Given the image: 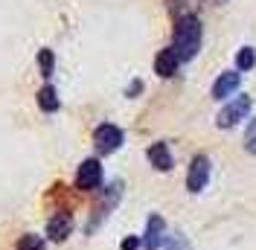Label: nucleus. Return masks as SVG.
Masks as SVG:
<instances>
[{
	"instance_id": "20e7f679",
	"label": "nucleus",
	"mask_w": 256,
	"mask_h": 250,
	"mask_svg": "<svg viewBox=\"0 0 256 250\" xmlns=\"http://www.w3.org/2000/svg\"><path fill=\"white\" fill-rule=\"evenodd\" d=\"M76 186L82 192H94V189L102 186V166H99V160H84L79 166V172H76Z\"/></svg>"
},
{
	"instance_id": "f03ea898",
	"label": "nucleus",
	"mask_w": 256,
	"mask_h": 250,
	"mask_svg": "<svg viewBox=\"0 0 256 250\" xmlns=\"http://www.w3.org/2000/svg\"><path fill=\"white\" fill-rule=\"evenodd\" d=\"M120 198H122V184H120V180H114L111 186L102 192V201L94 206V216H90V221H88V227H84V230H88V233L99 230V224L111 216V210L120 204Z\"/></svg>"
},
{
	"instance_id": "ddd939ff",
	"label": "nucleus",
	"mask_w": 256,
	"mask_h": 250,
	"mask_svg": "<svg viewBox=\"0 0 256 250\" xmlns=\"http://www.w3.org/2000/svg\"><path fill=\"white\" fill-rule=\"evenodd\" d=\"M163 244H166L163 250H192L190 238H186L184 233H172L169 238H166V242H163Z\"/></svg>"
},
{
	"instance_id": "4468645a",
	"label": "nucleus",
	"mask_w": 256,
	"mask_h": 250,
	"mask_svg": "<svg viewBox=\"0 0 256 250\" xmlns=\"http://www.w3.org/2000/svg\"><path fill=\"white\" fill-rule=\"evenodd\" d=\"M254 64H256V52L250 47H242L239 56H236V67H239V70H250Z\"/></svg>"
},
{
	"instance_id": "9b49d317",
	"label": "nucleus",
	"mask_w": 256,
	"mask_h": 250,
	"mask_svg": "<svg viewBox=\"0 0 256 250\" xmlns=\"http://www.w3.org/2000/svg\"><path fill=\"white\" fill-rule=\"evenodd\" d=\"M148 160H152V166H154L158 172H169V169H172V152L166 148V142L148 146Z\"/></svg>"
},
{
	"instance_id": "423d86ee",
	"label": "nucleus",
	"mask_w": 256,
	"mask_h": 250,
	"mask_svg": "<svg viewBox=\"0 0 256 250\" xmlns=\"http://www.w3.org/2000/svg\"><path fill=\"white\" fill-rule=\"evenodd\" d=\"M210 180V157L207 154H198L190 163V172H186V189L190 192H201Z\"/></svg>"
},
{
	"instance_id": "7ed1b4c3",
	"label": "nucleus",
	"mask_w": 256,
	"mask_h": 250,
	"mask_svg": "<svg viewBox=\"0 0 256 250\" xmlns=\"http://www.w3.org/2000/svg\"><path fill=\"white\" fill-rule=\"evenodd\" d=\"M248 114H250V96H236L230 105L222 108V114H218V128H233Z\"/></svg>"
},
{
	"instance_id": "f8f14e48",
	"label": "nucleus",
	"mask_w": 256,
	"mask_h": 250,
	"mask_svg": "<svg viewBox=\"0 0 256 250\" xmlns=\"http://www.w3.org/2000/svg\"><path fill=\"white\" fill-rule=\"evenodd\" d=\"M38 108L47 110V114H56L58 110V96H56L52 88H41L38 90Z\"/></svg>"
},
{
	"instance_id": "0eeeda50",
	"label": "nucleus",
	"mask_w": 256,
	"mask_h": 250,
	"mask_svg": "<svg viewBox=\"0 0 256 250\" xmlns=\"http://www.w3.org/2000/svg\"><path fill=\"white\" fill-rule=\"evenodd\" d=\"M163 242H166V221L160 216H148V224H146V233H143V248L158 250L163 248Z\"/></svg>"
},
{
	"instance_id": "dca6fc26",
	"label": "nucleus",
	"mask_w": 256,
	"mask_h": 250,
	"mask_svg": "<svg viewBox=\"0 0 256 250\" xmlns=\"http://www.w3.org/2000/svg\"><path fill=\"white\" fill-rule=\"evenodd\" d=\"M52 64H56L52 50H41V52H38V67H41V73H44V76H52Z\"/></svg>"
},
{
	"instance_id": "1a4fd4ad",
	"label": "nucleus",
	"mask_w": 256,
	"mask_h": 250,
	"mask_svg": "<svg viewBox=\"0 0 256 250\" xmlns=\"http://www.w3.org/2000/svg\"><path fill=\"white\" fill-rule=\"evenodd\" d=\"M70 230H73V216H70V212H58V216H52L50 224H47V236L52 242H64V238L70 236Z\"/></svg>"
},
{
	"instance_id": "39448f33",
	"label": "nucleus",
	"mask_w": 256,
	"mask_h": 250,
	"mask_svg": "<svg viewBox=\"0 0 256 250\" xmlns=\"http://www.w3.org/2000/svg\"><path fill=\"white\" fill-rule=\"evenodd\" d=\"M94 142H96V148H99L102 154H111V152H116V148L122 146V131H120L116 125L105 122V125H99V128L94 131Z\"/></svg>"
},
{
	"instance_id": "f3484780",
	"label": "nucleus",
	"mask_w": 256,
	"mask_h": 250,
	"mask_svg": "<svg viewBox=\"0 0 256 250\" xmlns=\"http://www.w3.org/2000/svg\"><path fill=\"white\" fill-rule=\"evenodd\" d=\"M244 148H248L250 154H256V120L250 122V128H248V134H244Z\"/></svg>"
},
{
	"instance_id": "6e6552de",
	"label": "nucleus",
	"mask_w": 256,
	"mask_h": 250,
	"mask_svg": "<svg viewBox=\"0 0 256 250\" xmlns=\"http://www.w3.org/2000/svg\"><path fill=\"white\" fill-rule=\"evenodd\" d=\"M242 84V76L233 70V73H222V76L216 78V84H212V99H227V96H233L239 90Z\"/></svg>"
},
{
	"instance_id": "f257e3e1",
	"label": "nucleus",
	"mask_w": 256,
	"mask_h": 250,
	"mask_svg": "<svg viewBox=\"0 0 256 250\" xmlns=\"http://www.w3.org/2000/svg\"><path fill=\"white\" fill-rule=\"evenodd\" d=\"M178 62H190L201 50V20L195 15H184L175 26V41H172Z\"/></svg>"
},
{
	"instance_id": "2eb2a0df",
	"label": "nucleus",
	"mask_w": 256,
	"mask_h": 250,
	"mask_svg": "<svg viewBox=\"0 0 256 250\" xmlns=\"http://www.w3.org/2000/svg\"><path fill=\"white\" fill-rule=\"evenodd\" d=\"M18 250H47L44 248V242H41V236H32L26 233L20 242H18Z\"/></svg>"
},
{
	"instance_id": "9d476101",
	"label": "nucleus",
	"mask_w": 256,
	"mask_h": 250,
	"mask_svg": "<svg viewBox=\"0 0 256 250\" xmlns=\"http://www.w3.org/2000/svg\"><path fill=\"white\" fill-rule=\"evenodd\" d=\"M178 56H175V50L172 47H166V50H160L158 52V58H154V73L163 78H169V76H175L178 73Z\"/></svg>"
},
{
	"instance_id": "a211bd4d",
	"label": "nucleus",
	"mask_w": 256,
	"mask_h": 250,
	"mask_svg": "<svg viewBox=\"0 0 256 250\" xmlns=\"http://www.w3.org/2000/svg\"><path fill=\"white\" fill-rule=\"evenodd\" d=\"M143 244V238H137V236H128L126 242H122V250H137Z\"/></svg>"
}]
</instances>
